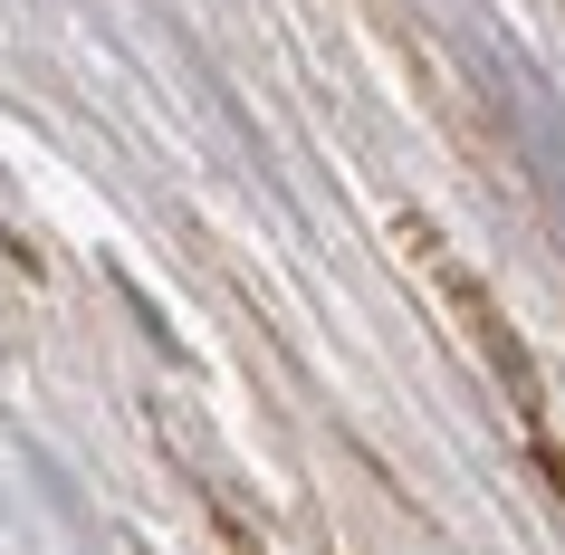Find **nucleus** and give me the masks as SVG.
<instances>
[{"mask_svg": "<svg viewBox=\"0 0 565 555\" xmlns=\"http://www.w3.org/2000/svg\"><path fill=\"white\" fill-rule=\"evenodd\" d=\"M441 278H450V297H460V317L479 325V345H489V364H499V374H508V393H518V403L536 412V374H527V354H518V335H508V325L489 317V297H479L470 278H460V268H441Z\"/></svg>", "mask_w": 565, "mask_h": 555, "instance_id": "1", "label": "nucleus"}]
</instances>
